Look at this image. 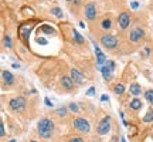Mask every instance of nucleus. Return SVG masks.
<instances>
[{"instance_id": "nucleus-1", "label": "nucleus", "mask_w": 153, "mask_h": 142, "mask_svg": "<svg viewBox=\"0 0 153 142\" xmlns=\"http://www.w3.org/2000/svg\"><path fill=\"white\" fill-rule=\"evenodd\" d=\"M54 129H55V124L48 116L41 118L37 124V134L43 139H50L52 134H54Z\"/></svg>"}, {"instance_id": "nucleus-36", "label": "nucleus", "mask_w": 153, "mask_h": 142, "mask_svg": "<svg viewBox=\"0 0 153 142\" xmlns=\"http://www.w3.org/2000/svg\"><path fill=\"white\" fill-rule=\"evenodd\" d=\"M9 142H16V139H10V141H9Z\"/></svg>"}, {"instance_id": "nucleus-27", "label": "nucleus", "mask_w": 153, "mask_h": 142, "mask_svg": "<svg viewBox=\"0 0 153 142\" xmlns=\"http://www.w3.org/2000/svg\"><path fill=\"white\" fill-rule=\"evenodd\" d=\"M68 142H85V141H84V138H81V136H72V138L68 139Z\"/></svg>"}, {"instance_id": "nucleus-31", "label": "nucleus", "mask_w": 153, "mask_h": 142, "mask_svg": "<svg viewBox=\"0 0 153 142\" xmlns=\"http://www.w3.org/2000/svg\"><path fill=\"white\" fill-rule=\"evenodd\" d=\"M108 100H109L108 95H102V97H101V101H103V102H106Z\"/></svg>"}, {"instance_id": "nucleus-15", "label": "nucleus", "mask_w": 153, "mask_h": 142, "mask_svg": "<svg viewBox=\"0 0 153 142\" xmlns=\"http://www.w3.org/2000/svg\"><path fill=\"white\" fill-rule=\"evenodd\" d=\"M129 108L133 111H139L140 108H142V101H140L138 97H135L130 102H129Z\"/></svg>"}, {"instance_id": "nucleus-16", "label": "nucleus", "mask_w": 153, "mask_h": 142, "mask_svg": "<svg viewBox=\"0 0 153 142\" xmlns=\"http://www.w3.org/2000/svg\"><path fill=\"white\" fill-rule=\"evenodd\" d=\"M40 31L44 33V34H48V36H52V34H55V30H54V27L48 26V24H43V26L40 27Z\"/></svg>"}, {"instance_id": "nucleus-28", "label": "nucleus", "mask_w": 153, "mask_h": 142, "mask_svg": "<svg viewBox=\"0 0 153 142\" xmlns=\"http://www.w3.org/2000/svg\"><path fill=\"white\" fill-rule=\"evenodd\" d=\"M87 95L89 97H92V95H95V87H91L88 91H87Z\"/></svg>"}, {"instance_id": "nucleus-25", "label": "nucleus", "mask_w": 153, "mask_h": 142, "mask_svg": "<svg viewBox=\"0 0 153 142\" xmlns=\"http://www.w3.org/2000/svg\"><path fill=\"white\" fill-rule=\"evenodd\" d=\"M3 45L6 47V48H12V39H10V36H4V39H3Z\"/></svg>"}, {"instance_id": "nucleus-11", "label": "nucleus", "mask_w": 153, "mask_h": 142, "mask_svg": "<svg viewBox=\"0 0 153 142\" xmlns=\"http://www.w3.org/2000/svg\"><path fill=\"white\" fill-rule=\"evenodd\" d=\"M60 84H61V87H63L67 92H72L74 88H75V84H74V81L71 80L70 75H64V77H61Z\"/></svg>"}, {"instance_id": "nucleus-29", "label": "nucleus", "mask_w": 153, "mask_h": 142, "mask_svg": "<svg viewBox=\"0 0 153 142\" xmlns=\"http://www.w3.org/2000/svg\"><path fill=\"white\" fill-rule=\"evenodd\" d=\"M130 7H132V9H138V7H139V3H138V1H132V3H130Z\"/></svg>"}, {"instance_id": "nucleus-3", "label": "nucleus", "mask_w": 153, "mask_h": 142, "mask_svg": "<svg viewBox=\"0 0 153 142\" xmlns=\"http://www.w3.org/2000/svg\"><path fill=\"white\" fill-rule=\"evenodd\" d=\"M26 105H27V100L23 95H17L9 101V108L13 112H23L26 110Z\"/></svg>"}, {"instance_id": "nucleus-32", "label": "nucleus", "mask_w": 153, "mask_h": 142, "mask_svg": "<svg viewBox=\"0 0 153 142\" xmlns=\"http://www.w3.org/2000/svg\"><path fill=\"white\" fill-rule=\"evenodd\" d=\"M37 41H38V43H43V44H47V41H45L44 39H43V40H41V39H37Z\"/></svg>"}, {"instance_id": "nucleus-22", "label": "nucleus", "mask_w": 153, "mask_h": 142, "mask_svg": "<svg viewBox=\"0 0 153 142\" xmlns=\"http://www.w3.org/2000/svg\"><path fill=\"white\" fill-rule=\"evenodd\" d=\"M67 108H68V111L74 112V114H78V112H79V105H78V104H75V102H70Z\"/></svg>"}, {"instance_id": "nucleus-35", "label": "nucleus", "mask_w": 153, "mask_h": 142, "mask_svg": "<svg viewBox=\"0 0 153 142\" xmlns=\"http://www.w3.org/2000/svg\"><path fill=\"white\" fill-rule=\"evenodd\" d=\"M30 142H38V141H36V139H30Z\"/></svg>"}, {"instance_id": "nucleus-9", "label": "nucleus", "mask_w": 153, "mask_h": 142, "mask_svg": "<svg viewBox=\"0 0 153 142\" xmlns=\"http://www.w3.org/2000/svg\"><path fill=\"white\" fill-rule=\"evenodd\" d=\"M70 77H71V80L74 81V84H76V85H82L84 83H85V77H84V74L79 70H76V68H71Z\"/></svg>"}, {"instance_id": "nucleus-19", "label": "nucleus", "mask_w": 153, "mask_h": 142, "mask_svg": "<svg viewBox=\"0 0 153 142\" xmlns=\"http://www.w3.org/2000/svg\"><path fill=\"white\" fill-rule=\"evenodd\" d=\"M72 36H74V40H75L76 44H82V43H84V37L81 36V33H79V31L72 30Z\"/></svg>"}, {"instance_id": "nucleus-30", "label": "nucleus", "mask_w": 153, "mask_h": 142, "mask_svg": "<svg viewBox=\"0 0 153 142\" xmlns=\"http://www.w3.org/2000/svg\"><path fill=\"white\" fill-rule=\"evenodd\" d=\"M45 105H47V107H52V102H51L48 98H45Z\"/></svg>"}, {"instance_id": "nucleus-6", "label": "nucleus", "mask_w": 153, "mask_h": 142, "mask_svg": "<svg viewBox=\"0 0 153 142\" xmlns=\"http://www.w3.org/2000/svg\"><path fill=\"white\" fill-rule=\"evenodd\" d=\"M115 67H116L115 61H112V60H106V63H105V64L99 68V70H101V72H102V77L105 78L106 81H111V80H112Z\"/></svg>"}, {"instance_id": "nucleus-24", "label": "nucleus", "mask_w": 153, "mask_h": 142, "mask_svg": "<svg viewBox=\"0 0 153 142\" xmlns=\"http://www.w3.org/2000/svg\"><path fill=\"white\" fill-rule=\"evenodd\" d=\"M145 98L149 104H153V90H147L145 91Z\"/></svg>"}, {"instance_id": "nucleus-4", "label": "nucleus", "mask_w": 153, "mask_h": 142, "mask_svg": "<svg viewBox=\"0 0 153 142\" xmlns=\"http://www.w3.org/2000/svg\"><path fill=\"white\" fill-rule=\"evenodd\" d=\"M101 44L106 50H116L118 45H119V40L114 34H103L101 37Z\"/></svg>"}, {"instance_id": "nucleus-2", "label": "nucleus", "mask_w": 153, "mask_h": 142, "mask_svg": "<svg viewBox=\"0 0 153 142\" xmlns=\"http://www.w3.org/2000/svg\"><path fill=\"white\" fill-rule=\"evenodd\" d=\"M72 128L75 129L76 132H81V134H89L91 132V124L87 118L84 116H76L72 121Z\"/></svg>"}, {"instance_id": "nucleus-33", "label": "nucleus", "mask_w": 153, "mask_h": 142, "mask_svg": "<svg viewBox=\"0 0 153 142\" xmlns=\"http://www.w3.org/2000/svg\"><path fill=\"white\" fill-rule=\"evenodd\" d=\"M65 1H68V3H74L75 0H65Z\"/></svg>"}, {"instance_id": "nucleus-17", "label": "nucleus", "mask_w": 153, "mask_h": 142, "mask_svg": "<svg viewBox=\"0 0 153 142\" xmlns=\"http://www.w3.org/2000/svg\"><path fill=\"white\" fill-rule=\"evenodd\" d=\"M55 115L60 116V118H65V116L68 115V108L67 107H58L57 110H55Z\"/></svg>"}, {"instance_id": "nucleus-14", "label": "nucleus", "mask_w": 153, "mask_h": 142, "mask_svg": "<svg viewBox=\"0 0 153 142\" xmlns=\"http://www.w3.org/2000/svg\"><path fill=\"white\" fill-rule=\"evenodd\" d=\"M129 92L133 97H139L140 94H142V88H140V85L138 83H133V84H130V87H129Z\"/></svg>"}, {"instance_id": "nucleus-5", "label": "nucleus", "mask_w": 153, "mask_h": 142, "mask_svg": "<svg viewBox=\"0 0 153 142\" xmlns=\"http://www.w3.org/2000/svg\"><path fill=\"white\" fill-rule=\"evenodd\" d=\"M111 127H112V118L109 115L103 116L101 121H99V124H98V127H96V132H98V135H106L109 131H111Z\"/></svg>"}, {"instance_id": "nucleus-21", "label": "nucleus", "mask_w": 153, "mask_h": 142, "mask_svg": "<svg viewBox=\"0 0 153 142\" xmlns=\"http://www.w3.org/2000/svg\"><path fill=\"white\" fill-rule=\"evenodd\" d=\"M51 14H52V16H55L57 19H63L64 17L63 10H61L60 7H52V9H51Z\"/></svg>"}, {"instance_id": "nucleus-20", "label": "nucleus", "mask_w": 153, "mask_h": 142, "mask_svg": "<svg viewBox=\"0 0 153 142\" xmlns=\"http://www.w3.org/2000/svg\"><path fill=\"white\" fill-rule=\"evenodd\" d=\"M125 90H126V88H125V85L121 84V83H119V84H116L114 87V92L116 94V95H122V94L125 92Z\"/></svg>"}, {"instance_id": "nucleus-34", "label": "nucleus", "mask_w": 153, "mask_h": 142, "mask_svg": "<svg viewBox=\"0 0 153 142\" xmlns=\"http://www.w3.org/2000/svg\"><path fill=\"white\" fill-rule=\"evenodd\" d=\"M121 142H125V138H123V136L121 138Z\"/></svg>"}, {"instance_id": "nucleus-26", "label": "nucleus", "mask_w": 153, "mask_h": 142, "mask_svg": "<svg viewBox=\"0 0 153 142\" xmlns=\"http://www.w3.org/2000/svg\"><path fill=\"white\" fill-rule=\"evenodd\" d=\"M6 136V129H4V124H3V119L0 118V138Z\"/></svg>"}, {"instance_id": "nucleus-18", "label": "nucleus", "mask_w": 153, "mask_h": 142, "mask_svg": "<svg viewBox=\"0 0 153 142\" xmlns=\"http://www.w3.org/2000/svg\"><path fill=\"white\" fill-rule=\"evenodd\" d=\"M112 24H114V21H112V19H109V17H105V19H102V21H101V27L103 30H109V29L112 27Z\"/></svg>"}, {"instance_id": "nucleus-13", "label": "nucleus", "mask_w": 153, "mask_h": 142, "mask_svg": "<svg viewBox=\"0 0 153 142\" xmlns=\"http://www.w3.org/2000/svg\"><path fill=\"white\" fill-rule=\"evenodd\" d=\"M1 78H3V83H4V85H13L14 84V75H13V72H10V71L7 70H3L1 71Z\"/></svg>"}, {"instance_id": "nucleus-23", "label": "nucleus", "mask_w": 153, "mask_h": 142, "mask_svg": "<svg viewBox=\"0 0 153 142\" xmlns=\"http://www.w3.org/2000/svg\"><path fill=\"white\" fill-rule=\"evenodd\" d=\"M153 121V110H149L146 112V115L143 116V122L145 124H149Z\"/></svg>"}, {"instance_id": "nucleus-7", "label": "nucleus", "mask_w": 153, "mask_h": 142, "mask_svg": "<svg viewBox=\"0 0 153 142\" xmlns=\"http://www.w3.org/2000/svg\"><path fill=\"white\" fill-rule=\"evenodd\" d=\"M96 13H98V10H96V4H95V3L89 1V3H87V4L84 6V16H85L88 20H94V19H95Z\"/></svg>"}, {"instance_id": "nucleus-10", "label": "nucleus", "mask_w": 153, "mask_h": 142, "mask_svg": "<svg viewBox=\"0 0 153 142\" xmlns=\"http://www.w3.org/2000/svg\"><path fill=\"white\" fill-rule=\"evenodd\" d=\"M130 23H132V19H130V14L126 13V12H123V13L119 14V17H118V24L121 27L122 30H126L128 27L130 26Z\"/></svg>"}, {"instance_id": "nucleus-12", "label": "nucleus", "mask_w": 153, "mask_h": 142, "mask_svg": "<svg viewBox=\"0 0 153 142\" xmlns=\"http://www.w3.org/2000/svg\"><path fill=\"white\" fill-rule=\"evenodd\" d=\"M94 48H95V56H96V64H98V67L101 68L102 65L106 63V56L103 54V51H102L101 48L98 47V44L96 43H94Z\"/></svg>"}, {"instance_id": "nucleus-8", "label": "nucleus", "mask_w": 153, "mask_h": 142, "mask_svg": "<svg viewBox=\"0 0 153 142\" xmlns=\"http://www.w3.org/2000/svg\"><path fill=\"white\" fill-rule=\"evenodd\" d=\"M145 37V30L142 29V27H133L130 33H129V40L132 41V43H138L140 40Z\"/></svg>"}]
</instances>
